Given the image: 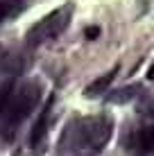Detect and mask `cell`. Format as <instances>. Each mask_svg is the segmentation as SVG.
Here are the masks:
<instances>
[{
	"label": "cell",
	"mask_w": 154,
	"mask_h": 156,
	"mask_svg": "<svg viewBox=\"0 0 154 156\" xmlns=\"http://www.w3.org/2000/svg\"><path fill=\"white\" fill-rule=\"evenodd\" d=\"M52 102H55V98H50L45 102V106L41 109V113H39V118H36V122H34V129H32V133H30V145L34 149L39 147V145L45 140V136H48V120H50Z\"/></svg>",
	"instance_id": "277c9868"
},
{
	"label": "cell",
	"mask_w": 154,
	"mask_h": 156,
	"mask_svg": "<svg viewBox=\"0 0 154 156\" xmlns=\"http://www.w3.org/2000/svg\"><path fill=\"white\" fill-rule=\"evenodd\" d=\"M141 90V86H127V88H120V90H113V93L109 95V100L111 102H127V100H131L136 93Z\"/></svg>",
	"instance_id": "ba28073f"
},
{
	"label": "cell",
	"mask_w": 154,
	"mask_h": 156,
	"mask_svg": "<svg viewBox=\"0 0 154 156\" xmlns=\"http://www.w3.org/2000/svg\"><path fill=\"white\" fill-rule=\"evenodd\" d=\"M70 18H73V5L70 2L57 7L55 12L43 16L36 25H32V27L27 30V34H25L27 45L30 48H39V45H43V43H48V41L57 39V36L68 27Z\"/></svg>",
	"instance_id": "3957f363"
},
{
	"label": "cell",
	"mask_w": 154,
	"mask_h": 156,
	"mask_svg": "<svg viewBox=\"0 0 154 156\" xmlns=\"http://www.w3.org/2000/svg\"><path fill=\"white\" fill-rule=\"evenodd\" d=\"M150 113H152V115H154V104H152V109H150Z\"/></svg>",
	"instance_id": "30bf717a"
},
{
	"label": "cell",
	"mask_w": 154,
	"mask_h": 156,
	"mask_svg": "<svg viewBox=\"0 0 154 156\" xmlns=\"http://www.w3.org/2000/svg\"><path fill=\"white\" fill-rule=\"evenodd\" d=\"M41 100V82L39 79H23L14 82L7 98L0 104V133L5 140H12L18 127L25 122Z\"/></svg>",
	"instance_id": "6da1fadb"
},
{
	"label": "cell",
	"mask_w": 154,
	"mask_h": 156,
	"mask_svg": "<svg viewBox=\"0 0 154 156\" xmlns=\"http://www.w3.org/2000/svg\"><path fill=\"white\" fill-rule=\"evenodd\" d=\"M120 70V66H113L109 73H104L102 77H98L95 82H91L86 86V90H84V95L86 98H98V95H102V93H107V88H109V84L116 79V75H118Z\"/></svg>",
	"instance_id": "8992f818"
},
{
	"label": "cell",
	"mask_w": 154,
	"mask_h": 156,
	"mask_svg": "<svg viewBox=\"0 0 154 156\" xmlns=\"http://www.w3.org/2000/svg\"><path fill=\"white\" fill-rule=\"evenodd\" d=\"M27 7V0H0V23L9 20Z\"/></svg>",
	"instance_id": "52a82bcc"
},
{
	"label": "cell",
	"mask_w": 154,
	"mask_h": 156,
	"mask_svg": "<svg viewBox=\"0 0 154 156\" xmlns=\"http://www.w3.org/2000/svg\"><path fill=\"white\" fill-rule=\"evenodd\" d=\"M131 149L138 154H150L154 149V127H143V129H136L131 133Z\"/></svg>",
	"instance_id": "5b68a950"
},
{
	"label": "cell",
	"mask_w": 154,
	"mask_h": 156,
	"mask_svg": "<svg viewBox=\"0 0 154 156\" xmlns=\"http://www.w3.org/2000/svg\"><path fill=\"white\" fill-rule=\"evenodd\" d=\"M0 55H2V48H0Z\"/></svg>",
	"instance_id": "8fae6325"
},
{
	"label": "cell",
	"mask_w": 154,
	"mask_h": 156,
	"mask_svg": "<svg viewBox=\"0 0 154 156\" xmlns=\"http://www.w3.org/2000/svg\"><path fill=\"white\" fill-rule=\"evenodd\" d=\"M147 79H152V82H154V63L150 66V70H147Z\"/></svg>",
	"instance_id": "9c48e42d"
},
{
	"label": "cell",
	"mask_w": 154,
	"mask_h": 156,
	"mask_svg": "<svg viewBox=\"0 0 154 156\" xmlns=\"http://www.w3.org/2000/svg\"><path fill=\"white\" fill-rule=\"evenodd\" d=\"M113 133V120L109 115H86L73 120L63 131L61 149L70 154L100 152Z\"/></svg>",
	"instance_id": "7a4b0ae2"
}]
</instances>
